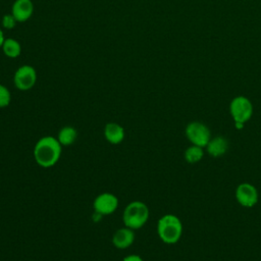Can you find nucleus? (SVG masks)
<instances>
[{"label":"nucleus","instance_id":"obj_1","mask_svg":"<svg viewBox=\"0 0 261 261\" xmlns=\"http://www.w3.org/2000/svg\"><path fill=\"white\" fill-rule=\"evenodd\" d=\"M62 146L58 140L52 136H45L36 143L33 155L38 165L44 168L54 166L60 159Z\"/></svg>","mask_w":261,"mask_h":261},{"label":"nucleus","instance_id":"obj_2","mask_svg":"<svg viewBox=\"0 0 261 261\" xmlns=\"http://www.w3.org/2000/svg\"><path fill=\"white\" fill-rule=\"evenodd\" d=\"M157 233L160 240L167 244L177 243L182 234V224L180 219L174 214H165L157 222Z\"/></svg>","mask_w":261,"mask_h":261},{"label":"nucleus","instance_id":"obj_3","mask_svg":"<svg viewBox=\"0 0 261 261\" xmlns=\"http://www.w3.org/2000/svg\"><path fill=\"white\" fill-rule=\"evenodd\" d=\"M150 211L148 206L139 200L128 203L122 212V222L124 226L134 230L143 227L149 219Z\"/></svg>","mask_w":261,"mask_h":261},{"label":"nucleus","instance_id":"obj_4","mask_svg":"<svg viewBox=\"0 0 261 261\" xmlns=\"http://www.w3.org/2000/svg\"><path fill=\"white\" fill-rule=\"evenodd\" d=\"M229 112L234 122L246 123L253 115L252 102L245 96H237L229 104Z\"/></svg>","mask_w":261,"mask_h":261},{"label":"nucleus","instance_id":"obj_5","mask_svg":"<svg viewBox=\"0 0 261 261\" xmlns=\"http://www.w3.org/2000/svg\"><path fill=\"white\" fill-rule=\"evenodd\" d=\"M186 137L188 140L196 146L206 147L211 139L210 129L206 124L200 121H192L186 126Z\"/></svg>","mask_w":261,"mask_h":261},{"label":"nucleus","instance_id":"obj_6","mask_svg":"<svg viewBox=\"0 0 261 261\" xmlns=\"http://www.w3.org/2000/svg\"><path fill=\"white\" fill-rule=\"evenodd\" d=\"M37 71L36 69L29 64L21 65L16 69L13 75V83L17 90L19 91H29L37 83Z\"/></svg>","mask_w":261,"mask_h":261},{"label":"nucleus","instance_id":"obj_7","mask_svg":"<svg viewBox=\"0 0 261 261\" xmlns=\"http://www.w3.org/2000/svg\"><path fill=\"white\" fill-rule=\"evenodd\" d=\"M118 205V198L114 194L108 192L98 195L93 202L94 211L100 214L101 216L112 214L113 212L116 211Z\"/></svg>","mask_w":261,"mask_h":261},{"label":"nucleus","instance_id":"obj_8","mask_svg":"<svg viewBox=\"0 0 261 261\" xmlns=\"http://www.w3.org/2000/svg\"><path fill=\"white\" fill-rule=\"evenodd\" d=\"M258 198L257 189L249 182H242L236 189V199L243 207L250 208L255 206L258 202Z\"/></svg>","mask_w":261,"mask_h":261},{"label":"nucleus","instance_id":"obj_9","mask_svg":"<svg viewBox=\"0 0 261 261\" xmlns=\"http://www.w3.org/2000/svg\"><path fill=\"white\" fill-rule=\"evenodd\" d=\"M34 12V4L32 0H15L11 6V14L17 22L29 20Z\"/></svg>","mask_w":261,"mask_h":261},{"label":"nucleus","instance_id":"obj_10","mask_svg":"<svg viewBox=\"0 0 261 261\" xmlns=\"http://www.w3.org/2000/svg\"><path fill=\"white\" fill-rule=\"evenodd\" d=\"M135 238V230L129 227L123 226L113 233L112 244L116 249L124 250L133 245Z\"/></svg>","mask_w":261,"mask_h":261},{"label":"nucleus","instance_id":"obj_11","mask_svg":"<svg viewBox=\"0 0 261 261\" xmlns=\"http://www.w3.org/2000/svg\"><path fill=\"white\" fill-rule=\"evenodd\" d=\"M104 137L112 145L120 144L125 137L124 128L116 122H108L104 127Z\"/></svg>","mask_w":261,"mask_h":261},{"label":"nucleus","instance_id":"obj_12","mask_svg":"<svg viewBox=\"0 0 261 261\" xmlns=\"http://www.w3.org/2000/svg\"><path fill=\"white\" fill-rule=\"evenodd\" d=\"M228 149V142L222 136L211 138L206 146L208 154L212 157H220L226 153Z\"/></svg>","mask_w":261,"mask_h":261},{"label":"nucleus","instance_id":"obj_13","mask_svg":"<svg viewBox=\"0 0 261 261\" xmlns=\"http://www.w3.org/2000/svg\"><path fill=\"white\" fill-rule=\"evenodd\" d=\"M56 139L62 147L70 146L77 139V130L71 125H65L59 129Z\"/></svg>","mask_w":261,"mask_h":261},{"label":"nucleus","instance_id":"obj_14","mask_svg":"<svg viewBox=\"0 0 261 261\" xmlns=\"http://www.w3.org/2000/svg\"><path fill=\"white\" fill-rule=\"evenodd\" d=\"M1 49L8 58H16L21 53V45L13 38H5Z\"/></svg>","mask_w":261,"mask_h":261},{"label":"nucleus","instance_id":"obj_15","mask_svg":"<svg viewBox=\"0 0 261 261\" xmlns=\"http://www.w3.org/2000/svg\"><path fill=\"white\" fill-rule=\"evenodd\" d=\"M204 156V151L202 147L192 145L185 151V159L189 163L199 162Z\"/></svg>","mask_w":261,"mask_h":261},{"label":"nucleus","instance_id":"obj_16","mask_svg":"<svg viewBox=\"0 0 261 261\" xmlns=\"http://www.w3.org/2000/svg\"><path fill=\"white\" fill-rule=\"evenodd\" d=\"M11 94L7 87L0 84V109L5 108L10 104Z\"/></svg>","mask_w":261,"mask_h":261},{"label":"nucleus","instance_id":"obj_17","mask_svg":"<svg viewBox=\"0 0 261 261\" xmlns=\"http://www.w3.org/2000/svg\"><path fill=\"white\" fill-rule=\"evenodd\" d=\"M17 23V20L15 19V17L11 14V13H7L5 15L2 16V19H1V24L4 29L6 30H11V29H14L15 25Z\"/></svg>","mask_w":261,"mask_h":261},{"label":"nucleus","instance_id":"obj_18","mask_svg":"<svg viewBox=\"0 0 261 261\" xmlns=\"http://www.w3.org/2000/svg\"><path fill=\"white\" fill-rule=\"evenodd\" d=\"M122 261H144L143 258L140 255L137 254H129L127 256H125Z\"/></svg>","mask_w":261,"mask_h":261},{"label":"nucleus","instance_id":"obj_19","mask_svg":"<svg viewBox=\"0 0 261 261\" xmlns=\"http://www.w3.org/2000/svg\"><path fill=\"white\" fill-rule=\"evenodd\" d=\"M4 40H5V38H4V33H3L2 29L0 28V49H1L2 45H3V42H4Z\"/></svg>","mask_w":261,"mask_h":261}]
</instances>
